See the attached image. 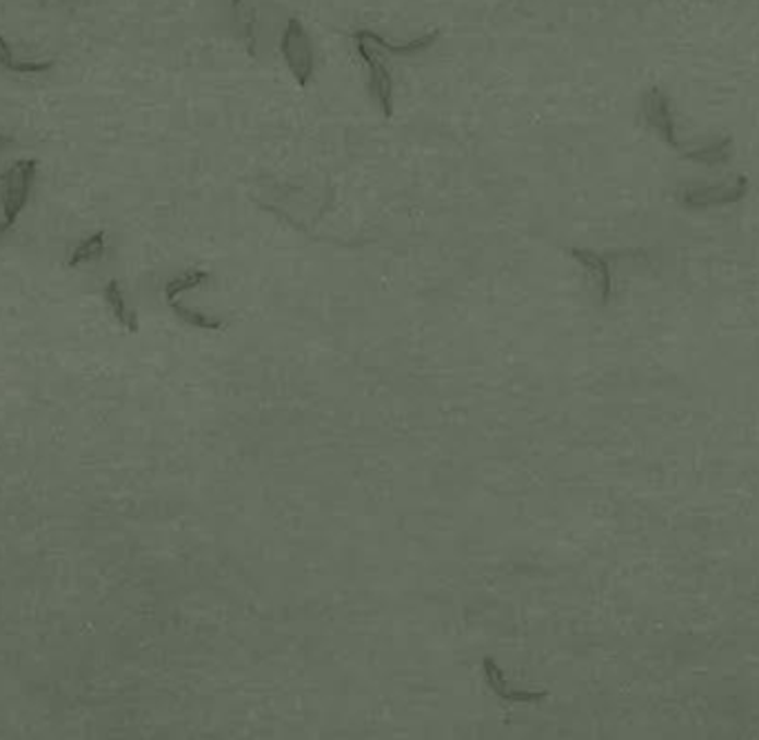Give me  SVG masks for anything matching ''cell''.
I'll return each instance as SVG.
<instances>
[{"mask_svg": "<svg viewBox=\"0 0 759 740\" xmlns=\"http://www.w3.org/2000/svg\"><path fill=\"white\" fill-rule=\"evenodd\" d=\"M36 172H38V161L21 158L14 165H10V169L3 176H0V200H3V214L10 227L16 223V219L23 214V210L29 203Z\"/></svg>", "mask_w": 759, "mask_h": 740, "instance_id": "cell-1", "label": "cell"}, {"mask_svg": "<svg viewBox=\"0 0 759 740\" xmlns=\"http://www.w3.org/2000/svg\"><path fill=\"white\" fill-rule=\"evenodd\" d=\"M232 3H234V8H238V5L242 3V0H232Z\"/></svg>", "mask_w": 759, "mask_h": 740, "instance_id": "cell-12", "label": "cell"}, {"mask_svg": "<svg viewBox=\"0 0 759 740\" xmlns=\"http://www.w3.org/2000/svg\"><path fill=\"white\" fill-rule=\"evenodd\" d=\"M438 36H440V32H434V34H425V36L413 38L408 43H391V40H387L380 34H373L369 30H360V32L354 34V40H371L380 49H384L389 54H395V56H416V54L427 51L438 40Z\"/></svg>", "mask_w": 759, "mask_h": 740, "instance_id": "cell-4", "label": "cell"}, {"mask_svg": "<svg viewBox=\"0 0 759 740\" xmlns=\"http://www.w3.org/2000/svg\"><path fill=\"white\" fill-rule=\"evenodd\" d=\"M105 301L109 303V307H111L116 320H118L122 327H127L129 331H138V316H135V312L127 305L124 294H122L118 281H109V283H107V287H105Z\"/></svg>", "mask_w": 759, "mask_h": 740, "instance_id": "cell-6", "label": "cell"}, {"mask_svg": "<svg viewBox=\"0 0 759 740\" xmlns=\"http://www.w3.org/2000/svg\"><path fill=\"white\" fill-rule=\"evenodd\" d=\"M356 43H358L360 58L369 67V83H371L373 96L380 103L384 116H391L393 114V81H391V74L387 70V64L373 49H369L367 40H356Z\"/></svg>", "mask_w": 759, "mask_h": 740, "instance_id": "cell-3", "label": "cell"}, {"mask_svg": "<svg viewBox=\"0 0 759 740\" xmlns=\"http://www.w3.org/2000/svg\"><path fill=\"white\" fill-rule=\"evenodd\" d=\"M10 230V225L8 223H0V238H3V234Z\"/></svg>", "mask_w": 759, "mask_h": 740, "instance_id": "cell-11", "label": "cell"}, {"mask_svg": "<svg viewBox=\"0 0 759 740\" xmlns=\"http://www.w3.org/2000/svg\"><path fill=\"white\" fill-rule=\"evenodd\" d=\"M206 281H210V272H202V269H191V272H187V274L174 279V281H169V283L165 285V301L171 303V301H176L180 294L191 292V290L204 285Z\"/></svg>", "mask_w": 759, "mask_h": 740, "instance_id": "cell-8", "label": "cell"}, {"mask_svg": "<svg viewBox=\"0 0 759 740\" xmlns=\"http://www.w3.org/2000/svg\"><path fill=\"white\" fill-rule=\"evenodd\" d=\"M8 145H10V139L5 137V133H0V152H3Z\"/></svg>", "mask_w": 759, "mask_h": 740, "instance_id": "cell-10", "label": "cell"}, {"mask_svg": "<svg viewBox=\"0 0 759 740\" xmlns=\"http://www.w3.org/2000/svg\"><path fill=\"white\" fill-rule=\"evenodd\" d=\"M105 245H107L105 232L92 234L90 238H85L83 243H79V245L72 249V254H69V258H67V265H69V267H79V265L98 260V258L105 254Z\"/></svg>", "mask_w": 759, "mask_h": 740, "instance_id": "cell-7", "label": "cell"}, {"mask_svg": "<svg viewBox=\"0 0 759 740\" xmlns=\"http://www.w3.org/2000/svg\"><path fill=\"white\" fill-rule=\"evenodd\" d=\"M0 67H3L5 72L12 74H21V77H36V74H45L54 67V60H23L14 54L10 40L0 32Z\"/></svg>", "mask_w": 759, "mask_h": 740, "instance_id": "cell-5", "label": "cell"}, {"mask_svg": "<svg viewBox=\"0 0 759 740\" xmlns=\"http://www.w3.org/2000/svg\"><path fill=\"white\" fill-rule=\"evenodd\" d=\"M281 51L287 60V67L292 70L294 79L298 81L300 87H305L313 74V49L305 32V25L298 19H289L283 32Z\"/></svg>", "mask_w": 759, "mask_h": 740, "instance_id": "cell-2", "label": "cell"}, {"mask_svg": "<svg viewBox=\"0 0 759 740\" xmlns=\"http://www.w3.org/2000/svg\"><path fill=\"white\" fill-rule=\"evenodd\" d=\"M167 305L174 309V314H176L180 320H185V322H189V325H193V327H200V329H212V331H218V329H223V327H225V320L210 318V316H204L202 312L189 309V307L180 305V303H178V298H176V301H171V303H167Z\"/></svg>", "mask_w": 759, "mask_h": 740, "instance_id": "cell-9", "label": "cell"}]
</instances>
